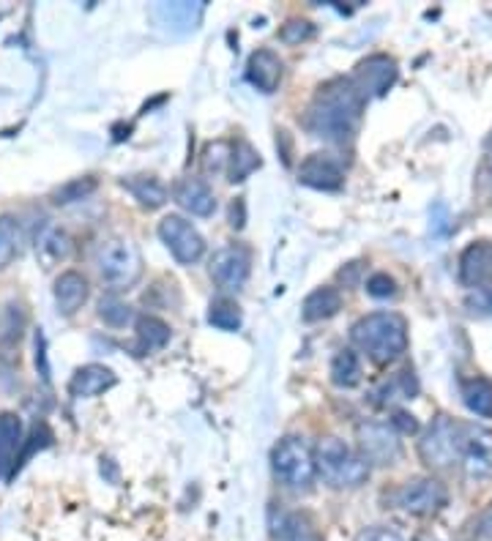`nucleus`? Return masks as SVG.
I'll use <instances>...</instances> for the list:
<instances>
[{
	"label": "nucleus",
	"mask_w": 492,
	"mask_h": 541,
	"mask_svg": "<svg viewBox=\"0 0 492 541\" xmlns=\"http://www.w3.org/2000/svg\"><path fill=\"white\" fill-rule=\"evenodd\" d=\"M364 99L350 80L323 85L307 113V129L328 143H348L359 132Z\"/></svg>",
	"instance_id": "nucleus-1"
},
{
	"label": "nucleus",
	"mask_w": 492,
	"mask_h": 541,
	"mask_svg": "<svg viewBox=\"0 0 492 541\" xmlns=\"http://www.w3.org/2000/svg\"><path fill=\"white\" fill-rule=\"evenodd\" d=\"M350 337L372 364L386 367L408 350V323L397 312H372L353 326Z\"/></svg>",
	"instance_id": "nucleus-2"
},
{
	"label": "nucleus",
	"mask_w": 492,
	"mask_h": 541,
	"mask_svg": "<svg viewBox=\"0 0 492 541\" xmlns=\"http://www.w3.org/2000/svg\"><path fill=\"white\" fill-rule=\"evenodd\" d=\"M315 468L334 490H359L367 484L369 465L339 438H323L315 451Z\"/></svg>",
	"instance_id": "nucleus-3"
},
{
	"label": "nucleus",
	"mask_w": 492,
	"mask_h": 541,
	"mask_svg": "<svg viewBox=\"0 0 492 541\" xmlns=\"http://www.w3.org/2000/svg\"><path fill=\"white\" fill-rule=\"evenodd\" d=\"M96 266L107 285L115 290H126L143 274V255L129 238H110L99 246Z\"/></svg>",
	"instance_id": "nucleus-4"
},
{
	"label": "nucleus",
	"mask_w": 492,
	"mask_h": 541,
	"mask_svg": "<svg viewBox=\"0 0 492 541\" xmlns=\"http://www.w3.org/2000/svg\"><path fill=\"white\" fill-rule=\"evenodd\" d=\"M271 465H274L277 479L282 481L285 487L298 492L312 490L315 476H318L315 457H312V451L307 449V443L301 438L279 440L277 449L271 454Z\"/></svg>",
	"instance_id": "nucleus-5"
},
{
	"label": "nucleus",
	"mask_w": 492,
	"mask_h": 541,
	"mask_svg": "<svg viewBox=\"0 0 492 541\" xmlns=\"http://www.w3.org/2000/svg\"><path fill=\"white\" fill-rule=\"evenodd\" d=\"M421 462L432 470H446L462 460V432L449 416H438L419 440Z\"/></svg>",
	"instance_id": "nucleus-6"
},
{
	"label": "nucleus",
	"mask_w": 492,
	"mask_h": 541,
	"mask_svg": "<svg viewBox=\"0 0 492 541\" xmlns=\"http://www.w3.org/2000/svg\"><path fill=\"white\" fill-rule=\"evenodd\" d=\"M356 438H359V457L367 465H394L400 460L402 443L400 435L394 432L389 424H380V421H361L356 429Z\"/></svg>",
	"instance_id": "nucleus-7"
},
{
	"label": "nucleus",
	"mask_w": 492,
	"mask_h": 541,
	"mask_svg": "<svg viewBox=\"0 0 492 541\" xmlns=\"http://www.w3.org/2000/svg\"><path fill=\"white\" fill-rule=\"evenodd\" d=\"M446 501H449V492H446L441 481L432 479V476H419V479L405 481L400 492H397V506L413 514V517L438 514L446 506Z\"/></svg>",
	"instance_id": "nucleus-8"
},
{
	"label": "nucleus",
	"mask_w": 492,
	"mask_h": 541,
	"mask_svg": "<svg viewBox=\"0 0 492 541\" xmlns=\"http://www.w3.org/2000/svg\"><path fill=\"white\" fill-rule=\"evenodd\" d=\"M159 238L181 266H192L205 255L203 235L197 233L192 222H186L181 216H164L159 222Z\"/></svg>",
	"instance_id": "nucleus-9"
},
{
	"label": "nucleus",
	"mask_w": 492,
	"mask_h": 541,
	"mask_svg": "<svg viewBox=\"0 0 492 541\" xmlns=\"http://www.w3.org/2000/svg\"><path fill=\"white\" fill-rule=\"evenodd\" d=\"M397 61L389 55H372L367 61L359 63V69L353 74V88L359 91V96L367 102L372 96H383L389 93V88L397 82Z\"/></svg>",
	"instance_id": "nucleus-10"
},
{
	"label": "nucleus",
	"mask_w": 492,
	"mask_h": 541,
	"mask_svg": "<svg viewBox=\"0 0 492 541\" xmlns=\"http://www.w3.org/2000/svg\"><path fill=\"white\" fill-rule=\"evenodd\" d=\"M462 432V465L471 479H487L492 473V432L476 424H465Z\"/></svg>",
	"instance_id": "nucleus-11"
},
{
	"label": "nucleus",
	"mask_w": 492,
	"mask_h": 541,
	"mask_svg": "<svg viewBox=\"0 0 492 541\" xmlns=\"http://www.w3.org/2000/svg\"><path fill=\"white\" fill-rule=\"evenodd\" d=\"M271 541H326L307 511L271 509Z\"/></svg>",
	"instance_id": "nucleus-12"
},
{
	"label": "nucleus",
	"mask_w": 492,
	"mask_h": 541,
	"mask_svg": "<svg viewBox=\"0 0 492 541\" xmlns=\"http://www.w3.org/2000/svg\"><path fill=\"white\" fill-rule=\"evenodd\" d=\"M211 279L225 290H238L249 279V252L241 246H225L211 257Z\"/></svg>",
	"instance_id": "nucleus-13"
},
{
	"label": "nucleus",
	"mask_w": 492,
	"mask_h": 541,
	"mask_svg": "<svg viewBox=\"0 0 492 541\" xmlns=\"http://www.w3.org/2000/svg\"><path fill=\"white\" fill-rule=\"evenodd\" d=\"M342 167L337 159L328 154H312L307 156L301 167H298V181L312 189H323V192H334L342 186Z\"/></svg>",
	"instance_id": "nucleus-14"
},
{
	"label": "nucleus",
	"mask_w": 492,
	"mask_h": 541,
	"mask_svg": "<svg viewBox=\"0 0 492 541\" xmlns=\"http://www.w3.org/2000/svg\"><path fill=\"white\" fill-rule=\"evenodd\" d=\"M460 282L465 287H484L492 282V244L476 241L460 255Z\"/></svg>",
	"instance_id": "nucleus-15"
},
{
	"label": "nucleus",
	"mask_w": 492,
	"mask_h": 541,
	"mask_svg": "<svg viewBox=\"0 0 492 541\" xmlns=\"http://www.w3.org/2000/svg\"><path fill=\"white\" fill-rule=\"evenodd\" d=\"M246 80L255 85L260 93H274L282 82V61L277 52L257 50L249 55L246 63Z\"/></svg>",
	"instance_id": "nucleus-16"
},
{
	"label": "nucleus",
	"mask_w": 492,
	"mask_h": 541,
	"mask_svg": "<svg viewBox=\"0 0 492 541\" xmlns=\"http://www.w3.org/2000/svg\"><path fill=\"white\" fill-rule=\"evenodd\" d=\"M88 293H91V287L80 271H63L55 279V307L61 315L72 317L88 301Z\"/></svg>",
	"instance_id": "nucleus-17"
},
{
	"label": "nucleus",
	"mask_w": 492,
	"mask_h": 541,
	"mask_svg": "<svg viewBox=\"0 0 492 541\" xmlns=\"http://www.w3.org/2000/svg\"><path fill=\"white\" fill-rule=\"evenodd\" d=\"M115 386L113 369L102 367V364H88V367H80L74 372L72 383H69V391L72 397L77 399H91L104 394L107 388Z\"/></svg>",
	"instance_id": "nucleus-18"
},
{
	"label": "nucleus",
	"mask_w": 492,
	"mask_h": 541,
	"mask_svg": "<svg viewBox=\"0 0 492 541\" xmlns=\"http://www.w3.org/2000/svg\"><path fill=\"white\" fill-rule=\"evenodd\" d=\"M175 200L192 216H211L216 211V197L200 178H186L175 189Z\"/></svg>",
	"instance_id": "nucleus-19"
},
{
	"label": "nucleus",
	"mask_w": 492,
	"mask_h": 541,
	"mask_svg": "<svg viewBox=\"0 0 492 541\" xmlns=\"http://www.w3.org/2000/svg\"><path fill=\"white\" fill-rule=\"evenodd\" d=\"M22 446V421L14 413H0V479L14 468V454Z\"/></svg>",
	"instance_id": "nucleus-20"
},
{
	"label": "nucleus",
	"mask_w": 492,
	"mask_h": 541,
	"mask_svg": "<svg viewBox=\"0 0 492 541\" xmlns=\"http://www.w3.org/2000/svg\"><path fill=\"white\" fill-rule=\"evenodd\" d=\"M339 309H342V296H339L337 287H318L307 296L301 315L307 323H320V320L337 315Z\"/></svg>",
	"instance_id": "nucleus-21"
},
{
	"label": "nucleus",
	"mask_w": 492,
	"mask_h": 541,
	"mask_svg": "<svg viewBox=\"0 0 492 541\" xmlns=\"http://www.w3.org/2000/svg\"><path fill=\"white\" fill-rule=\"evenodd\" d=\"M170 342V326L154 315H143L137 320V353L148 356L154 350H162Z\"/></svg>",
	"instance_id": "nucleus-22"
},
{
	"label": "nucleus",
	"mask_w": 492,
	"mask_h": 541,
	"mask_svg": "<svg viewBox=\"0 0 492 541\" xmlns=\"http://www.w3.org/2000/svg\"><path fill=\"white\" fill-rule=\"evenodd\" d=\"M123 186L140 200L143 208H162L167 203V189L154 175H134L129 181H123Z\"/></svg>",
	"instance_id": "nucleus-23"
},
{
	"label": "nucleus",
	"mask_w": 492,
	"mask_h": 541,
	"mask_svg": "<svg viewBox=\"0 0 492 541\" xmlns=\"http://www.w3.org/2000/svg\"><path fill=\"white\" fill-rule=\"evenodd\" d=\"M462 399L471 413L490 419L492 416V383L484 378H471L462 383Z\"/></svg>",
	"instance_id": "nucleus-24"
},
{
	"label": "nucleus",
	"mask_w": 492,
	"mask_h": 541,
	"mask_svg": "<svg viewBox=\"0 0 492 541\" xmlns=\"http://www.w3.org/2000/svg\"><path fill=\"white\" fill-rule=\"evenodd\" d=\"M331 380L339 388H353L361 383V361L353 350H339L331 361Z\"/></svg>",
	"instance_id": "nucleus-25"
},
{
	"label": "nucleus",
	"mask_w": 492,
	"mask_h": 541,
	"mask_svg": "<svg viewBox=\"0 0 492 541\" xmlns=\"http://www.w3.org/2000/svg\"><path fill=\"white\" fill-rule=\"evenodd\" d=\"M230 181L233 184H238V181H244L246 175H252L260 167V154H257L255 148L249 143H236L233 148H230Z\"/></svg>",
	"instance_id": "nucleus-26"
},
{
	"label": "nucleus",
	"mask_w": 492,
	"mask_h": 541,
	"mask_svg": "<svg viewBox=\"0 0 492 541\" xmlns=\"http://www.w3.org/2000/svg\"><path fill=\"white\" fill-rule=\"evenodd\" d=\"M39 249L50 260H66L72 255V235L61 227H47L39 238Z\"/></svg>",
	"instance_id": "nucleus-27"
},
{
	"label": "nucleus",
	"mask_w": 492,
	"mask_h": 541,
	"mask_svg": "<svg viewBox=\"0 0 492 541\" xmlns=\"http://www.w3.org/2000/svg\"><path fill=\"white\" fill-rule=\"evenodd\" d=\"M208 323L219 328V331H238V328H241V309H238V304H233V301L219 298V301L211 304Z\"/></svg>",
	"instance_id": "nucleus-28"
},
{
	"label": "nucleus",
	"mask_w": 492,
	"mask_h": 541,
	"mask_svg": "<svg viewBox=\"0 0 492 541\" xmlns=\"http://www.w3.org/2000/svg\"><path fill=\"white\" fill-rule=\"evenodd\" d=\"M416 388L419 386H416V380H413V372L405 369V372H400V375L391 380V383H386V386L380 388L375 397H380L378 405H389V402H394V399H413Z\"/></svg>",
	"instance_id": "nucleus-29"
},
{
	"label": "nucleus",
	"mask_w": 492,
	"mask_h": 541,
	"mask_svg": "<svg viewBox=\"0 0 492 541\" xmlns=\"http://www.w3.org/2000/svg\"><path fill=\"white\" fill-rule=\"evenodd\" d=\"M20 246V227L14 216H0V268H6L17 255Z\"/></svg>",
	"instance_id": "nucleus-30"
},
{
	"label": "nucleus",
	"mask_w": 492,
	"mask_h": 541,
	"mask_svg": "<svg viewBox=\"0 0 492 541\" xmlns=\"http://www.w3.org/2000/svg\"><path fill=\"white\" fill-rule=\"evenodd\" d=\"M93 189H96V178H77V181H69V184H63L61 189H55L52 203L55 205L77 203V200H85Z\"/></svg>",
	"instance_id": "nucleus-31"
},
{
	"label": "nucleus",
	"mask_w": 492,
	"mask_h": 541,
	"mask_svg": "<svg viewBox=\"0 0 492 541\" xmlns=\"http://www.w3.org/2000/svg\"><path fill=\"white\" fill-rule=\"evenodd\" d=\"M99 317H102L107 326L121 328L132 320V309L126 307L121 298L107 296V298H102V304H99Z\"/></svg>",
	"instance_id": "nucleus-32"
},
{
	"label": "nucleus",
	"mask_w": 492,
	"mask_h": 541,
	"mask_svg": "<svg viewBox=\"0 0 492 541\" xmlns=\"http://www.w3.org/2000/svg\"><path fill=\"white\" fill-rule=\"evenodd\" d=\"M312 33H315V28H312L307 20H290L285 28L279 31V39L285 41V44H301V41H307Z\"/></svg>",
	"instance_id": "nucleus-33"
},
{
	"label": "nucleus",
	"mask_w": 492,
	"mask_h": 541,
	"mask_svg": "<svg viewBox=\"0 0 492 541\" xmlns=\"http://www.w3.org/2000/svg\"><path fill=\"white\" fill-rule=\"evenodd\" d=\"M367 293L372 298H391L397 293V282L389 274H372L367 279Z\"/></svg>",
	"instance_id": "nucleus-34"
},
{
	"label": "nucleus",
	"mask_w": 492,
	"mask_h": 541,
	"mask_svg": "<svg viewBox=\"0 0 492 541\" xmlns=\"http://www.w3.org/2000/svg\"><path fill=\"white\" fill-rule=\"evenodd\" d=\"M225 154H230L225 143L211 145V148L205 151V170H208V173H222V167L230 162V156Z\"/></svg>",
	"instance_id": "nucleus-35"
},
{
	"label": "nucleus",
	"mask_w": 492,
	"mask_h": 541,
	"mask_svg": "<svg viewBox=\"0 0 492 541\" xmlns=\"http://www.w3.org/2000/svg\"><path fill=\"white\" fill-rule=\"evenodd\" d=\"M356 541H402V536L397 531H391L386 525H369L364 531L356 536Z\"/></svg>",
	"instance_id": "nucleus-36"
},
{
	"label": "nucleus",
	"mask_w": 492,
	"mask_h": 541,
	"mask_svg": "<svg viewBox=\"0 0 492 541\" xmlns=\"http://www.w3.org/2000/svg\"><path fill=\"white\" fill-rule=\"evenodd\" d=\"M391 427H394L397 435H416L419 432V421H416V416L405 413V410H397L394 419H391Z\"/></svg>",
	"instance_id": "nucleus-37"
},
{
	"label": "nucleus",
	"mask_w": 492,
	"mask_h": 541,
	"mask_svg": "<svg viewBox=\"0 0 492 541\" xmlns=\"http://www.w3.org/2000/svg\"><path fill=\"white\" fill-rule=\"evenodd\" d=\"M468 307H473V312H492V285L476 287V293L468 296Z\"/></svg>",
	"instance_id": "nucleus-38"
},
{
	"label": "nucleus",
	"mask_w": 492,
	"mask_h": 541,
	"mask_svg": "<svg viewBox=\"0 0 492 541\" xmlns=\"http://www.w3.org/2000/svg\"><path fill=\"white\" fill-rule=\"evenodd\" d=\"M479 181H482L484 189H490L492 192V154L484 156L482 170H479Z\"/></svg>",
	"instance_id": "nucleus-39"
},
{
	"label": "nucleus",
	"mask_w": 492,
	"mask_h": 541,
	"mask_svg": "<svg viewBox=\"0 0 492 541\" xmlns=\"http://www.w3.org/2000/svg\"><path fill=\"white\" fill-rule=\"evenodd\" d=\"M230 225L236 227V230L244 227V200H236L233 208H230Z\"/></svg>",
	"instance_id": "nucleus-40"
},
{
	"label": "nucleus",
	"mask_w": 492,
	"mask_h": 541,
	"mask_svg": "<svg viewBox=\"0 0 492 541\" xmlns=\"http://www.w3.org/2000/svg\"><path fill=\"white\" fill-rule=\"evenodd\" d=\"M479 533H482L484 539L492 541V506L482 514V520H479Z\"/></svg>",
	"instance_id": "nucleus-41"
},
{
	"label": "nucleus",
	"mask_w": 492,
	"mask_h": 541,
	"mask_svg": "<svg viewBox=\"0 0 492 541\" xmlns=\"http://www.w3.org/2000/svg\"><path fill=\"white\" fill-rule=\"evenodd\" d=\"M490 143H492V137H490Z\"/></svg>",
	"instance_id": "nucleus-42"
}]
</instances>
